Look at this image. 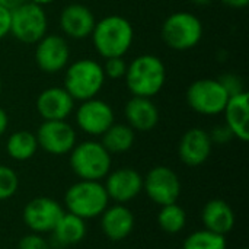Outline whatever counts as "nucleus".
Wrapping results in <instances>:
<instances>
[{"label": "nucleus", "instance_id": "18", "mask_svg": "<svg viewBox=\"0 0 249 249\" xmlns=\"http://www.w3.org/2000/svg\"><path fill=\"white\" fill-rule=\"evenodd\" d=\"M96 19L93 12L80 3L67 4L60 13L61 31L73 39H85L90 36Z\"/></svg>", "mask_w": 249, "mask_h": 249}, {"label": "nucleus", "instance_id": "35", "mask_svg": "<svg viewBox=\"0 0 249 249\" xmlns=\"http://www.w3.org/2000/svg\"><path fill=\"white\" fill-rule=\"evenodd\" d=\"M25 1H28V0H0V6H3V7L9 9V10H13L18 6L23 4Z\"/></svg>", "mask_w": 249, "mask_h": 249}, {"label": "nucleus", "instance_id": "27", "mask_svg": "<svg viewBox=\"0 0 249 249\" xmlns=\"http://www.w3.org/2000/svg\"><path fill=\"white\" fill-rule=\"evenodd\" d=\"M19 190V177L15 169L0 165V201L12 198Z\"/></svg>", "mask_w": 249, "mask_h": 249}, {"label": "nucleus", "instance_id": "33", "mask_svg": "<svg viewBox=\"0 0 249 249\" xmlns=\"http://www.w3.org/2000/svg\"><path fill=\"white\" fill-rule=\"evenodd\" d=\"M9 127V117H7V112L0 107V137L6 133Z\"/></svg>", "mask_w": 249, "mask_h": 249}, {"label": "nucleus", "instance_id": "19", "mask_svg": "<svg viewBox=\"0 0 249 249\" xmlns=\"http://www.w3.org/2000/svg\"><path fill=\"white\" fill-rule=\"evenodd\" d=\"M127 124L134 131H152L159 124V109L152 98L131 96L124 108Z\"/></svg>", "mask_w": 249, "mask_h": 249}, {"label": "nucleus", "instance_id": "39", "mask_svg": "<svg viewBox=\"0 0 249 249\" xmlns=\"http://www.w3.org/2000/svg\"><path fill=\"white\" fill-rule=\"evenodd\" d=\"M241 249H248V248H241Z\"/></svg>", "mask_w": 249, "mask_h": 249}, {"label": "nucleus", "instance_id": "32", "mask_svg": "<svg viewBox=\"0 0 249 249\" xmlns=\"http://www.w3.org/2000/svg\"><path fill=\"white\" fill-rule=\"evenodd\" d=\"M10 34V10L0 6V39Z\"/></svg>", "mask_w": 249, "mask_h": 249}, {"label": "nucleus", "instance_id": "26", "mask_svg": "<svg viewBox=\"0 0 249 249\" xmlns=\"http://www.w3.org/2000/svg\"><path fill=\"white\" fill-rule=\"evenodd\" d=\"M182 249H228V242L226 236L201 229L190 233L185 238Z\"/></svg>", "mask_w": 249, "mask_h": 249}, {"label": "nucleus", "instance_id": "13", "mask_svg": "<svg viewBox=\"0 0 249 249\" xmlns=\"http://www.w3.org/2000/svg\"><path fill=\"white\" fill-rule=\"evenodd\" d=\"M35 45V63L39 70L55 74L66 69L70 58V48L66 38L57 34H45Z\"/></svg>", "mask_w": 249, "mask_h": 249}, {"label": "nucleus", "instance_id": "3", "mask_svg": "<svg viewBox=\"0 0 249 249\" xmlns=\"http://www.w3.org/2000/svg\"><path fill=\"white\" fill-rule=\"evenodd\" d=\"M69 155L73 174L83 181H101L109 174L112 166L111 153L96 140L76 143Z\"/></svg>", "mask_w": 249, "mask_h": 249}, {"label": "nucleus", "instance_id": "21", "mask_svg": "<svg viewBox=\"0 0 249 249\" xmlns=\"http://www.w3.org/2000/svg\"><path fill=\"white\" fill-rule=\"evenodd\" d=\"M201 222L204 229L226 236L235 228V213L231 204L222 198L207 201L201 210Z\"/></svg>", "mask_w": 249, "mask_h": 249}, {"label": "nucleus", "instance_id": "11", "mask_svg": "<svg viewBox=\"0 0 249 249\" xmlns=\"http://www.w3.org/2000/svg\"><path fill=\"white\" fill-rule=\"evenodd\" d=\"M35 136L38 147L54 156L70 153L77 143L76 131L66 120L42 121Z\"/></svg>", "mask_w": 249, "mask_h": 249}, {"label": "nucleus", "instance_id": "22", "mask_svg": "<svg viewBox=\"0 0 249 249\" xmlns=\"http://www.w3.org/2000/svg\"><path fill=\"white\" fill-rule=\"evenodd\" d=\"M88 233L86 220L74 216L71 213H66L60 217L57 225L51 232V247L54 248H67L80 244Z\"/></svg>", "mask_w": 249, "mask_h": 249}, {"label": "nucleus", "instance_id": "29", "mask_svg": "<svg viewBox=\"0 0 249 249\" xmlns=\"http://www.w3.org/2000/svg\"><path fill=\"white\" fill-rule=\"evenodd\" d=\"M18 249H53L48 239H45L41 233H28L19 239Z\"/></svg>", "mask_w": 249, "mask_h": 249}, {"label": "nucleus", "instance_id": "15", "mask_svg": "<svg viewBox=\"0 0 249 249\" xmlns=\"http://www.w3.org/2000/svg\"><path fill=\"white\" fill-rule=\"evenodd\" d=\"M213 142L209 131L194 127L187 130L178 143V156L187 166L196 168L207 162L212 155Z\"/></svg>", "mask_w": 249, "mask_h": 249}, {"label": "nucleus", "instance_id": "8", "mask_svg": "<svg viewBox=\"0 0 249 249\" xmlns=\"http://www.w3.org/2000/svg\"><path fill=\"white\" fill-rule=\"evenodd\" d=\"M185 98L194 112L213 117L223 112L231 96L219 79H198L188 86Z\"/></svg>", "mask_w": 249, "mask_h": 249}, {"label": "nucleus", "instance_id": "38", "mask_svg": "<svg viewBox=\"0 0 249 249\" xmlns=\"http://www.w3.org/2000/svg\"><path fill=\"white\" fill-rule=\"evenodd\" d=\"M0 93H1V82H0Z\"/></svg>", "mask_w": 249, "mask_h": 249}, {"label": "nucleus", "instance_id": "25", "mask_svg": "<svg viewBox=\"0 0 249 249\" xmlns=\"http://www.w3.org/2000/svg\"><path fill=\"white\" fill-rule=\"evenodd\" d=\"M158 225L165 233L177 235L187 225V213L178 203L162 206L158 213Z\"/></svg>", "mask_w": 249, "mask_h": 249}, {"label": "nucleus", "instance_id": "30", "mask_svg": "<svg viewBox=\"0 0 249 249\" xmlns=\"http://www.w3.org/2000/svg\"><path fill=\"white\" fill-rule=\"evenodd\" d=\"M219 82L223 85V88L226 89V92L229 93V96H233V95H238L241 92H245L244 82L236 74H223L219 79Z\"/></svg>", "mask_w": 249, "mask_h": 249}, {"label": "nucleus", "instance_id": "7", "mask_svg": "<svg viewBox=\"0 0 249 249\" xmlns=\"http://www.w3.org/2000/svg\"><path fill=\"white\" fill-rule=\"evenodd\" d=\"M48 29L47 13L42 6L25 1L10 10V34L23 44H36Z\"/></svg>", "mask_w": 249, "mask_h": 249}, {"label": "nucleus", "instance_id": "20", "mask_svg": "<svg viewBox=\"0 0 249 249\" xmlns=\"http://www.w3.org/2000/svg\"><path fill=\"white\" fill-rule=\"evenodd\" d=\"M225 124L232 131L233 137L241 142L249 140V95L248 92H241L229 98L223 112Z\"/></svg>", "mask_w": 249, "mask_h": 249}, {"label": "nucleus", "instance_id": "4", "mask_svg": "<svg viewBox=\"0 0 249 249\" xmlns=\"http://www.w3.org/2000/svg\"><path fill=\"white\" fill-rule=\"evenodd\" d=\"M64 204L69 213L83 220H90L104 213L109 206V197L99 181H77L64 194Z\"/></svg>", "mask_w": 249, "mask_h": 249}, {"label": "nucleus", "instance_id": "1", "mask_svg": "<svg viewBox=\"0 0 249 249\" xmlns=\"http://www.w3.org/2000/svg\"><path fill=\"white\" fill-rule=\"evenodd\" d=\"M90 38L96 53L105 60L124 57L134 41V29L124 16L109 15L96 20Z\"/></svg>", "mask_w": 249, "mask_h": 249}, {"label": "nucleus", "instance_id": "28", "mask_svg": "<svg viewBox=\"0 0 249 249\" xmlns=\"http://www.w3.org/2000/svg\"><path fill=\"white\" fill-rule=\"evenodd\" d=\"M102 69H104L105 77L117 80V79H123L125 76L127 63L124 61L123 57H112V58L105 60V64L102 66Z\"/></svg>", "mask_w": 249, "mask_h": 249}, {"label": "nucleus", "instance_id": "24", "mask_svg": "<svg viewBox=\"0 0 249 249\" xmlns=\"http://www.w3.org/2000/svg\"><path fill=\"white\" fill-rule=\"evenodd\" d=\"M38 150L36 136L28 130H19L9 136L6 142L7 155L16 162H25L34 158Z\"/></svg>", "mask_w": 249, "mask_h": 249}, {"label": "nucleus", "instance_id": "23", "mask_svg": "<svg viewBox=\"0 0 249 249\" xmlns=\"http://www.w3.org/2000/svg\"><path fill=\"white\" fill-rule=\"evenodd\" d=\"M102 146L111 153H125L136 142V131L128 124H112L102 136Z\"/></svg>", "mask_w": 249, "mask_h": 249}, {"label": "nucleus", "instance_id": "14", "mask_svg": "<svg viewBox=\"0 0 249 249\" xmlns=\"http://www.w3.org/2000/svg\"><path fill=\"white\" fill-rule=\"evenodd\" d=\"M104 179V187L109 200H114L118 204L134 200L143 191V177L133 168H118L115 171H109Z\"/></svg>", "mask_w": 249, "mask_h": 249}, {"label": "nucleus", "instance_id": "34", "mask_svg": "<svg viewBox=\"0 0 249 249\" xmlns=\"http://www.w3.org/2000/svg\"><path fill=\"white\" fill-rule=\"evenodd\" d=\"M220 1L233 9H244L249 4V0H220Z\"/></svg>", "mask_w": 249, "mask_h": 249}, {"label": "nucleus", "instance_id": "9", "mask_svg": "<svg viewBox=\"0 0 249 249\" xmlns=\"http://www.w3.org/2000/svg\"><path fill=\"white\" fill-rule=\"evenodd\" d=\"M143 190L159 207L177 203L181 196V179L178 174L165 165L152 168L143 178Z\"/></svg>", "mask_w": 249, "mask_h": 249}, {"label": "nucleus", "instance_id": "17", "mask_svg": "<svg viewBox=\"0 0 249 249\" xmlns=\"http://www.w3.org/2000/svg\"><path fill=\"white\" fill-rule=\"evenodd\" d=\"M136 219L133 212L124 204L108 206L101 214V229L111 242L127 239L134 231Z\"/></svg>", "mask_w": 249, "mask_h": 249}, {"label": "nucleus", "instance_id": "5", "mask_svg": "<svg viewBox=\"0 0 249 249\" xmlns=\"http://www.w3.org/2000/svg\"><path fill=\"white\" fill-rule=\"evenodd\" d=\"M102 66L92 58H80L71 63L64 74V89L74 101L96 98L105 83Z\"/></svg>", "mask_w": 249, "mask_h": 249}, {"label": "nucleus", "instance_id": "36", "mask_svg": "<svg viewBox=\"0 0 249 249\" xmlns=\"http://www.w3.org/2000/svg\"><path fill=\"white\" fill-rule=\"evenodd\" d=\"M29 1H32V3H35V4H38V6H47V4H51V3H54L55 0H29Z\"/></svg>", "mask_w": 249, "mask_h": 249}, {"label": "nucleus", "instance_id": "37", "mask_svg": "<svg viewBox=\"0 0 249 249\" xmlns=\"http://www.w3.org/2000/svg\"><path fill=\"white\" fill-rule=\"evenodd\" d=\"M213 0H193V3H196V4H198V6H207V4H210Z\"/></svg>", "mask_w": 249, "mask_h": 249}, {"label": "nucleus", "instance_id": "2", "mask_svg": "<svg viewBox=\"0 0 249 249\" xmlns=\"http://www.w3.org/2000/svg\"><path fill=\"white\" fill-rule=\"evenodd\" d=\"M124 79L131 96L153 98L165 86L166 67L158 55L143 54L127 64Z\"/></svg>", "mask_w": 249, "mask_h": 249}, {"label": "nucleus", "instance_id": "6", "mask_svg": "<svg viewBox=\"0 0 249 249\" xmlns=\"http://www.w3.org/2000/svg\"><path fill=\"white\" fill-rule=\"evenodd\" d=\"M203 23L191 12H174L162 23V39L175 51H187L197 47L203 38Z\"/></svg>", "mask_w": 249, "mask_h": 249}, {"label": "nucleus", "instance_id": "12", "mask_svg": "<svg viewBox=\"0 0 249 249\" xmlns=\"http://www.w3.org/2000/svg\"><path fill=\"white\" fill-rule=\"evenodd\" d=\"M114 123L115 115L112 107L99 98L83 101L76 109L77 127L92 137L102 136Z\"/></svg>", "mask_w": 249, "mask_h": 249}, {"label": "nucleus", "instance_id": "31", "mask_svg": "<svg viewBox=\"0 0 249 249\" xmlns=\"http://www.w3.org/2000/svg\"><path fill=\"white\" fill-rule=\"evenodd\" d=\"M209 134H210V139H212L213 144H226L232 139H235L233 134H232V131L229 130V127L226 124H222V125L214 127Z\"/></svg>", "mask_w": 249, "mask_h": 249}, {"label": "nucleus", "instance_id": "16", "mask_svg": "<svg viewBox=\"0 0 249 249\" xmlns=\"http://www.w3.org/2000/svg\"><path fill=\"white\" fill-rule=\"evenodd\" d=\"M74 109V99L60 86L44 89L36 98V111L44 121L67 120Z\"/></svg>", "mask_w": 249, "mask_h": 249}, {"label": "nucleus", "instance_id": "10", "mask_svg": "<svg viewBox=\"0 0 249 249\" xmlns=\"http://www.w3.org/2000/svg\"><path fill=\"white\" fill-rule=\"evenodd\" d=\"M64 214L63 206L50 197H35L22 210L25 226L34 233H51L60 217Z\"/></svg>", "mask_w": 249, "mask_h": 249}]
</instances>
